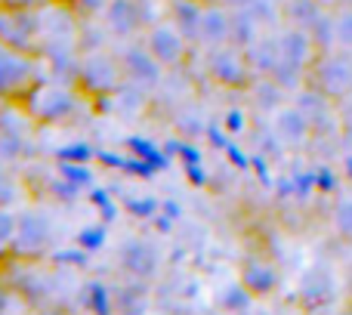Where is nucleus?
Returning a JSON list of instances; mask_svg holds the SVG:
<instances>
[{
	"mask_svg": "<svg viewBox=\"0 0 352 315\" xmlns=\"http://www.w3.org/2000/svg\"><path fill=\"white\" fill-rule=\"evenodd\" d=\"M41 43H43V16L34 10V3L3 0V6H0V47L41 56Z\"/></svg>",
	"mask_w": 352,
	"mask_h": 315,
	"instance_id": "nucleus-1",
	"label": "nucleus"
},
{
	"mask_svg": "<svg viewBox=\"0 0 352 315\" xmlns=\"http://www.w3.org/2000/svg\"><path fill=\"white\" fill-rule=\"evenodd\" d=\"M41 56L0 47V105H25L41 84Z\"/></svg>",
	"mask_w": 352,
	"mask_h": 315,
	"instance_id": "nucleus-2",
	"label": "nucleus"
},
{
	"mask_svg": "<svg viewBox=\"0 0 352 315\" xmlns=\"http://www.w3.org/2000/svg\"><path fill=\"white\" fill-rule=\"evenodd\" d=\"M306 87L318 90L331 102H343L346 96H352V53L346 50L318 53L306 72Z\"/></svg>",
	"mask_w": 352,
	"mask_h": 315,
	"instance_id": "nucleus-3",
	"label": "nucleus"
},
{
	"mask_svg": "<svg viewBox=\"0 0 352 315\" xmlns=\"http://www.w3.org/2000/svg\"><path fill=\"white\" fill-rule=\"evenodd\" d=\"M204 68H207V78H210L217 87H223V90H250V84L256 80L244 50L235 47V43L207 50Z\"/></svg>",
	"mask_w": 352,
	"mask_h": 315,
	"instance_id": "nucleus-4",
	"label": "nucleus"
},
{
	"mask_svg": "<svg viewBox=\"0 0 352 315\" xmlns=\"http://www.w3.org/2000/svg\"><path fill=\"white\" fill-rule=\"evenodd\" d=\"M121 62L105 56L102 50H90L78 59V68H74V87L78 93H96V96H105V93H118L121 90Z\"/></svg>",
	"mask_w": 352,
	"mask_h": 315,
	"instance_id": "nucleus-5",
	"label": "nucleus"
},
{
	"mask_svg": "<svg viewBox=\"0 0 352 315\" xmlns=\"http://www.w3.org/2000/svg\"><path fill=\"white\" fill-rule=\"evenodd\" d=\"M74 105H78V87L72 84H37L31 96L25 99L22 109L28 111L34 121L43 124H62L72 118Z\"/></svg>",
	"mask_w": 352,
	"mask_h": 315,
	"instance_id": "nucleus-6",
	"label": "nucleus"
},
{
	"mask_svg": "<svg viewBox=\"0 0 352 315\" xmlns=\"http://www.w3.org/2000/svg\"><path fill=\"white\" fill-rule=\"evenodd\" d=\"M142 43L146 50L161 62L164 68H179L186 65L188 53H192V41L182 34L179 28L164 19V22H152L146 31H142Z\"/></svg>",
	"mask_w": 352,
	"mask_h": 315,
	"instance_id": "nucleus-7",
	"label": "nucleus"
},
{
	"mask_svg": "<svg viewBox=\"0 0 352 315\" xmlns=\"http://www.w3.org/2000/svg\"><path fill=\"white\" fill-rule=\"evenodd\" d=\"M50 238H53V223L47 219V213L25 210L19 213V232L10 254L22 257V260H41L50 248Z\"/></svg>",
	"mask_w": 352,
	"mask_h": 315,
	"instance_id": "nucleus-8",
	"label": "nucleus"
},
{
	"mask_svg": "<svg viewBox=\"0 0 352 315\" xmlns=\"http://www.w3.org/2000/svg\"><path fill=\"white\" fill-rule=\"evenodd\" d=\"M118 62H121V74L136 87V90H148V87H155L161 78H164V65L148 53L142 41L127 43V47L121 50V56H118Z\"/></svg>",
	"mask_w": 352,
	"mask_h": 315,
	"instance_id": "nucleus-9",
	"label": "nucleus"
},
{
	"mask_svg": "<svg viewBox=\"0 0 352 315\" xmlns=\"http://www.w3.org/2000/svg\"><path fill=\"white\" fill-rule=\"evenodd\" d=\"M272 130L285 146H303L316 133V121L297 102H285L281 109L272 111Z\"/></svg>",
	"mask_w": 352,
	"mask_h": 315,
	"instance_id": "nucleus-10",
	"label": "nucleus"
},
{
	"mask_svg": "<svg viewBox=\"0 0 352 315\" xmlns=\"http://www.w3.org/2000/svg\"><path fill=\"white\" fill-rule=\"evenodd\" d=\"M105 28L115 37H136L148 28L142 16V0H109L105 3Z\"/></svg>",
	"mask_w": 352,
	"mask_h": 315,
	"instance_id": "nucleus-11",
	"label": "nucleus"
},
{
	"mask_svg": "<svg viewBox=\"0 0 352 315\" xmlns=\"http://www.w3.org/2000/svg\"><path fill=\"white\" fill-rule=\"evenodd\" d=\"M195 43H201L204 50H217L232 43V10H226L223 3H207Z\"/></svg>",
	"mask_w": 352,
	"mask_h": 315,
	"instance_id": "nucleus-12",
	"label": "nucleus"
},
{
	"mask_svg": "<svg viewBox=\"0 0 352 315\" xmlns=\"http://www.w3.org/2000/svg\"><path fill=\"white\" fill-rule=\"evenodd\" d=\"M275 37H278L281 59L294 62V65H303L306 72H309V65L316 62V56H318L316 43H312V37H309V31H303V28H291V25H285V28L275 31Z\"/></svg>",
	"mask_w": 352,
	"mask_h": 315,
	"instance_id": "nucleus-13",
	"label": "nucleus"
},
{
	"mask_svg": "<svg viewBox=\"0 0 352 315\" xmlns=\"http://www.w3.org/2000/svg\"><path fill=\"white\" fill-rule=\"evenodd\" d=\"M238 281H241L256 300H263V297H269V294H275V287H278V269H275V263L263 260V257H250V260H244L241 279Z\"/></svg>",
	"mask_w": 352,
	"mask_h": 315,
	"instance_id": "nucleus-14",
	"label": "nucleus"
},
{
	"mask_svg": "<svg viewBox=\"0 0 352 315\" xmlns=\"http://www.w3.org/2000/svg\"><path fill=\"white\" fill-rule=\"evenodd\" d=\"M244 56H248L250 68H254V78H269V74H272V68L278 65V59H281V50H278V37H275V31H272V34H269V31H263L254 43H248V47H244Z\"/></svg>",
	"mask_w": 352,
	"mask_h": 315,
	"instance_id": "nucleus-15",
	"label": "nucleus"
},
{
	"mask_svg": "<svg viewBox=\"0 0 352 315\" xmlns=\"http://www.w3.org/2000/svg\"><path fill=\"white\" fill-rule=\"evenodd\" d=\"M324 10H328V6H324L322 0H281V22L291 25V28L309 31Z\"/></svg>",
	"mask_w": 352,
	"mask_h": 315,
	"instance_id": "nucleus-16",
	"label": "nucleus"
},
{
	"mask_svg": "<svg viewBox=\"0 0 352 315\" xmlns=\"http://www.w3.org/2000/svg\"><path fill=\"white\" fill-rule=\"evenodd\" d=\"M204 6L207 3H198V0H173L170 6V22L188 41H198V28H201V16H204Z\"/></svg>",
	"mask_w": 352,
	"mask_h": 315,
	"instance_id": "nucleus-17",
	"label": "nucleus"
},
{
	"mask_svg": "<svg viewBox=\"0 0 352 315\" xmlns=\"http://www.w3.org/2000/svg\"><path fill=\"white\" fill-rule=\"evenodd\" d=\"M254 294L248 291V287L241 285V281H235V285H226L223 291H219L217 303L223 312L229 315H250V309H254Z\"/></svg>",
	"mask_w": 352,
	"mask_h": 315,
	"instance_id": "nucleus-18",
	"label": "nucleus"
},
{
	"mask_svg": "<svg viewBox=\"0 0 352 315\" xmlns=\"http://www.w3.org/2000/svg\"><path fill=\"white\" fill-rule=\"evenodd\" d=\"M309 37L316 43L318 53H331L337 50V19H334V10H324L322 16L316 19V25L309 28Z\"/></svg>",
	"mask_w": 352,
	"mask_h": 315,
	"instance_id": "nucleus-19",
	"label": "nucleus"
},
{
	"mask_svg": "<svg viewBox=\"0 0 352 315\" xmlns=\"http://www.w3.org/2000/svg\"><path fill=\"white\" fill-rule=\"evenodd\" d=\"M19 232V213L12 207H0V254H10Z\"/></svg>",
	"mask_w": 352,
	"mask_h": 315,
	"instance_id": "nucleus-20",
	"label": "nucleus"
},
{
	"mask_svg": "<svg viewBox=\"0 0 352 315\" xmlns=\"http://www.w3.org/2000/svg\"><path fill=\"white\" fill-rule=\"evenodd\" d=\"M334 19H337V50L352 53V6L334 10Z\"/></svg>",
	"mask_w": 352,
	"mask_h": 315,
	"instance_id": "nucleus-21",
	"label": "nucleus"
},
{
	"mask_svg": "<svg viewBox=\"0 0 352 315\" xmlns=\"http://www.w3.org/2000/svg\"><path fill=\"white\" fill-rule=\"evenodd\" d=\"M334 229L352 241V198H340L334 204Z\"/></svg>",
	"mask_w": 352,
	"mask_h": 315,
	"instance_id": "nucleus-22",
	"label": "nucleus"
},
{
	"mask_svg": "<svg viewBox=\"0 0 352 315\" xmlns=\"http://www.w3.org/2000/svg\"><path fill=\"white\" fill-rule=\"evenodd\" d=\"M10 303H12V287H10V281L0 275V315L10 312Z\"/></svg>",
	"mask_w": 352,
	"mask_h": 315,
	"instance_id": "nucleus-23",
	"label": "nucleus"
},
{
	"mask_svg": "<svg viewBox=\"0 0 352 315\" xmlns=\"http://www.w3.org/2000/svg\"><path fill=\"white\" fill-rule=\"evenodd\" d=\"M217 3H223L226 10H244V6H248L250 0H217Z\"/></svg>",
	"mask_w": 352,
	"mask_h": 315,
	"instance_id": "nucleus-24",
	"label": "nucleus"
},
{
	"mask_svg": "<svg viewBox=\"0 0 352 315\" xmlns=\"http://www.w3.org/2000/svg\"><path fill=\"white\" fill-rule=\"evenodd\" d=\"M328 10H343V6H352V0H322Z\"/></svg>",
	"mask_w": 352,
	"mask_h": 315,
	"instance_id": "nucleus-25",
	"label": "nucleus"
},
{
	"mask_svg": "<svg viewBox=\"0 0 352 315\" xmlns=\"http://www.w3.org/2000/svg\"><path fill=\"white\" fill-rule=\"evenodd\" d=\"M34 315H72V312H65V309H41V312H34Z\"/></svg>",
	"mask_w": 352,
	"mask_h": 315,
	"instance_id": "nucleus-26",
	"label": "nucleus"
},
{
	"mask_svg": "<svg viewBox=\"0 0 352 315\" xmlns=\"http://www.w3.org/2000/svg\"><path fill=\"white\" fill-rule=\"evenodd\" d=\"M250 315H275V312H266V309H256V312H250Z\"/></svg>",
	"mask_w": 352,
	"mask_h": 315,
	"instance_id": "nucleus-27",
	"label": "nucleus"
},
{
	"mask_svg": "<svg viewBox=\"0 0 352 315\" xmlns=\"http://www.w3.org/2000/svg\"><path fill=\"white\" fill-rule=\"evenodd\" d=\"M207 315H229V312H223V309H213V312H207Z\"/></svg>",
	"mask_w": 352,
	"mask_h": 315,
	"instance_id": "nucleus-28",
	"label": "nucleus"
},
{
	"mask_svg": "<svg viewBox=\"0 0 352 315\" xmlns=\"http://www.w3.org/2000/svg\"><path fill=\"white\" fill-rule=\"evenodd\" d=\"M337 315H352V309H340V312H337Z\"/></svg>",
	"mask_w": 352,
	"mask_h": 315,
	"instance_id": "nucleus-29",
	"label": "nucleus"
},
{
	"mask_svg": "<svg viewBox=\"0 0 352 315\" xmlns=\"http://www.w3.org/2000/svg\"><path fill=\"white\" fill-rule=\"evenodd\" d=\"M198 3H217V0H198Z\"/></svg>",
	"mask_w": 352,
	"mask_h": 315,
	"instance_id": "nucleus-30",
	"label": "nucleus"
},
{
	"mask_svg": "<svg viewBox=\"0 0 352 315\" xmlns=\"http://www.w3.org/2000/svg\"><path fill=\"white\" fill-rule=\"evenodd\" d=\"M0 127H3V115H0Z\"/></svg>",
	"mask_w": 352,
	"mask_h": 315,
	"instance_id": "nucleus-31",
	"label": "nucleus"
},
{
	"mask_svg": "<svg viewBox=\"0 0 352 315\" xmlns=\"http://www.w3.org/2000/svg\"><path fill=\"white\" fill-rule=\"evenodd\" d=\"M0 6H3V0H0Z\"/></svg>",
	"mask_w": 352,
	"mask_h": 315,
	"instance_id": "nucleus-32",
	"label": "nucleus"
}]
</instances>
